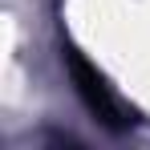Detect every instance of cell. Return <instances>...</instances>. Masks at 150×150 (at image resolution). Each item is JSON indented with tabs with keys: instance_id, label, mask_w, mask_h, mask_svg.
Here are the masks:
<instances>
[{
	"instance_id": "6da1fadb",
	"label": "cell",
	"mask_w": 150,
	"mask_h": 150,
	"mask_svg": "<svg viewBox=\"0 0 150 150\" xmlns=\"http://www.w3.org/2000/svg\"><path fill=\"white\" fill-rule=\"evenodd\" d=\"M61 61H65V69H69V77H73V89H77V98L85 101V110L98 118L101 126H110V130H126V126L134 122V118H126V110H122V101L110 93V85H105V77L81 57L77 49H65L61 53Z\"/></svg>"
}]
</instances>
